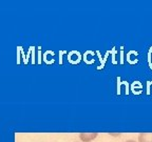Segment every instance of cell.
<instances>
[{"instance_id": "6da1fadb", "label": "cell", "mask_w": 152, "mask_h": 142, "mask_svg": "<svg viewBox=\"0 0 152 142\" xmlns=\"http://www.w3.org/2000/svg\"><path fill=\"white\" fill-rule=\"evenodd\" d=\"M97 136H98L97 133H80V134H79V138H80V140L83 142L92 141V140H94Z\"/></svg>"}, {"instance_id": "7a4b0ae2", "label": "cell", "mask_w": 152, "mask_h": 142, "mask_svg": "<svg viewBox=\"0 0 152 142\" xmlns=\"http://www.w3.org/2000/svg\"><path fill=\"white\" fill-rule=\"evenodd\" d=\"M138 142H152V133H140L138 135Z\"/></svg>"}, {"instance_id": "3957f363", "label": "cell", "mask_w": 152, "mask_h": 142, "mask_svg": "<svg viewBox=\"0 0 152 142\" xmlns=\"http://www.w3.org/2000/svg\"><path fill=\"white\" fill-rule=\"evenodd\" d=\"M125 142H136V141H134V140H127V141H125Z\"/></svg>"}]
</instances>
